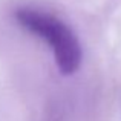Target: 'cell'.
<instances>
[{"instance_id":"obj_1","label":"cell","mask_w":121,"mask_h":121,"mask_svg":"<svg viewBox=\"0 0 121 121\" xmlns=\"http://www.w3.org/2000/svg\"><path fill=\"white\" fill-rule=\"evenodd\" d=\"M12 18L23 31L43 41L61 75L71 77L78 72L83 63V46L68 22L48 9L32 5L15 6Z\"/></svg>"},{"instance_id":"obj_2","label":"cell","mask_w":121,"mask_h":121,"mask_svg":"<svg viewBox=\"0 0 121 121\" xmlns=\"http://www.w3.org/2000/svg\"><path fill=\"white\" fill-rule=\"evenodd\" d=\"M48 121H66L65 117H61L60 113H54V115H51L49 117V120Z\"/></svg>"}]
</instances>
